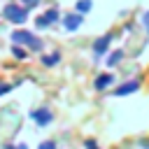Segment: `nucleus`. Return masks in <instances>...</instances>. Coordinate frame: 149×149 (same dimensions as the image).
I'll return each mask as SVG.
<instances>
[{"mask_svg": "<svg viewBox=\"0 0 149 149\" xmlns=\"http://www.w3.org/2000/svg\"><path fill=\"white\" fill-rule=\"evenodd\" d=\"M5 149H28V144H23V142H21V144H9V142H7Z\"/></svg>", "mask_w": 149, "mask_h": 149, "instance_id": "nucleus-16", "label": "nucleus"}, {"mask_svg": "<svg viewBox=\"0 0 149 149\" xmlns=\"http://www.w3.org/2000/svg\"><path fill=\"white\" fill-rule=\"evenodd\" d=\"M58 63H61V54H58V51L42 56V65H44V68H54V65H58Z\"/></svg>", "mask_w": 149, "mask_h": 149, "instance_id": "nucleus-9", "label": "nucleus"}, {"mask_svg": "<svg viewBox=\"0 0 149 149\" xmlns=\"http://www.w3.org/2000/svg\"><path fill=\"white\" fill-rule=\"evenodd\" d=\"M88 9H91V0H79V2H77V12H79V14H86Z\"/></svg>", "mask_w": 149, "mask_h": 149, "instance_id": "nucleus-11", "label": "nucleus"}, {"mask_svg": "<svg viewBox=\"0 0 149 149\" xmlns=\"http://www.w3.org/2000/svg\"><path fill=\"white\" fill-rule=\"evenodd\" d=\"M123 56H126V54H123L121 49H116V51H112V54H109V58H107V65H109V68H114V65H119V63L123 61Z\"/></svg>", "mask_w": 149, "mask_h": 149, "instance_id": "nucleus-10", "label": "nucleus"}, {"mask_svg": "<svg viewBox=\"0 0 149 149\" xmlns=\"http://www.w3.org/2000/svg\"><path fill=\"white\" fill-rule=\"evenodd\" d=\"M61 19V14H58V9L54 7V9H49V12H44L40 19H37V28H44V26H51V23H56Z\"/></svg>", "mask_w": 149, "mask_h": 149, "instance_id": "nucleus-7", "label": "nucleus"}, {"mask_svg": "<svg viewBox=\"0 0 149 149\" xmlns=\"http://www.w3.org/2000/svg\"><path fill=\"white\" fill-rule=\"evenodd\" d=\"M21 2H23V7H28V9H30V7H37L42 0H21Z\"/></svg>", "mask_w": 149, "mask_h": 149, "instance_id": "nucleus-15", "label": "nucleus"}, {"mask_svg": "<svg viewBox=\"0 0 149 149\" xmlns=\"http://www.w3.org/2000/svg\"><path fill=\"white\" fill-rule=\"evenodd\" d=\"M142 23H144V26H149V12H147V14L142 16Z\"/></svg>", "mask_w": 149, "mask_h": 149, "instance_id": "nucleus-18", "label": "nucleus"}, {"mask_svg": "<svg viewBox=\"0 0 149 149\" xmlns=\"http://www.w3.org/2000/svg\"><path fill=\"white\" fill-rule=\"evenodd\" d=\"M12 91V84H0V98L5 95V93H9Z\"/></svg>", "mask_w": 149, "mask_h": 149, "instance_id": "nucleus-17", "label": "nucleus"}, {"mask_svg": "<svg viewBox=\"0 0 149 149\" xmlns=\"http://www.w3.org/2000/svg\"><path fill=\"white\" fill-rule=\"evenodd\" d=\"M147 28H149V26H147Z\"/></svg>", "mask_w": 149, "mask_h": 149, "instance_id": "nucleus-19", "label": "nucleus"}, {"mask_svg": "<svg viewBox=\"0 0 149 149\" xmlns=\"http://www.w3.org/2000/svg\"><path fill=\"white\" fill-rule=\"evenodd\" d=\"M12 40H14V44H26V47H30V49H35V51L42 49V42H40L33 33H28V30H14V33H12Z\"/></svg>", "mask_w": 149, "mask_h": 149, "instance_id": "nucleus-2", "label": "nucleus"}, {"mask_svg": "<svg viewBox=\"0 0 149 149\" xmlns=\"http://www.w3.org/2000/svg\"><path fill=\"white\" fill-rule=\"evenodd\" d=\"M5 16H7V21L21 26V23H26L28 12H26V7H19V5H14V2H9V5L5 7Z\"/></svg>", "mask_w": 149, "mask_h": 149, "instance_id": "nucleus-3", "label": "nucleus"}, {"mask_svg": "<svg viewBox=\"0 0 149 149\" xmlns=\"http://www.w3.org/2000/svg\"><path fill=\"white\" fill-rule=\"evenodd\" d=\"M12 54L16 56V61H26V51H23L21 47H16V44H14V47H12Z\"/></svg>", "mask_w": 149, "mask_h": 149, "instance_id": "nucleus-13", "label": "nucleus"}, {"mask_svg": "<svg viewBox=\"0 0 149 149\" xmlns=\"http://www.w3.org/2000/svg\"><path fill=\"white\" fill-rule=\"evenodd\" d=\"M81 23H84V16H81L79 12H74V14H68V16L63 19V26H65V30H77Z\"/></svg>", "mask_w": 149, "mask_h": 149, "instance_id": "nucleus-8", "label": "nucleus"}, {"mask_svg": "<svg viewBox=\"0 0 149 149\" xmlns=\"http://www.w3.org/2000/svg\"><path fill=\"white\" fill-rule=\"evenodd\" d=\"M112 40H114V35H112V33H107V35L98 37V40L93 42V56H95V58H100L102 54H107V49H109Z\"/></svg>", "mask_w": 149, "mask_h": 149, "instance_id": "nucleus-5", "label": "nucleus"}, {"mask_svg": "<svg viewBox=\"0 0 149 149\" xmlns=\"http://www.w3.org/2000/svg\"><path fill=\"white\" fill-rule=\"evenodd\" d=\"M28 116H30V121H35V126H40V128H47V126L54 121V112H51L47 105L30 109V112H28Z\"/></svg>", "mask_w": 149, "mask_h": 149, "instance_id": "nucleus-1", "label": "nucleus"}, {"mask_svg": "<svg viewBox=\"0 0 149 149\" xmlns=\"http://www.w3.org/2000/svg\"><path fill=\"white\" fill-rule=\"evenodd\" d=\"M140 79H128V81H121L116 88H114V95L116 98H123V95H130V93H135V91H140Z\"/></svg>", "mask_w": 149, "mask_h": 149, "instance_id": "nucleus-4", "label": "nucleus"}, {"mask_svg": "<svg viewBox=\"0 0 149 149\" xmlns=\"http://www.w3.org/2000/svg\"><path fill=\"white\" fill-rule=\"evenodd\" d=\"M84 149H100V144H98L95 137H86L84 140Z\"/></svg>", "mask_w": 149, "mask_h": 149, "instance_id": "nucleus-12", "label": "nucleus"}, {"mask_svg": "<svg viewBox=\"0 0 149 149\" xmlns=\"http://www.w3.org/2000/svg\"><path fill=\"white\" fill-rule=\"evenodd\" d=\"M37 149H58V144H56L54 140H44V142L37 144Z\"/></svg>", "mask_w": 149, "mask_h": 149, "instance_id": "nucleus-14", "label": "nucleus"}, {"mask_svg": "<svg viewBox=\"0 0 149 149\" xmlns=\"http://www.w3.org/2000/svg\"><path fill=\"white\" fill-rule=\"evenodd\" d=\"M114 81H116V77H114L112 72H100V74L93 79V88H95V91H107Z\"/></svg>", "mask_w": 149, "mask_h": 149, "instance_id": "nucleus-6", "label": "nucleus"}]
</instances>
